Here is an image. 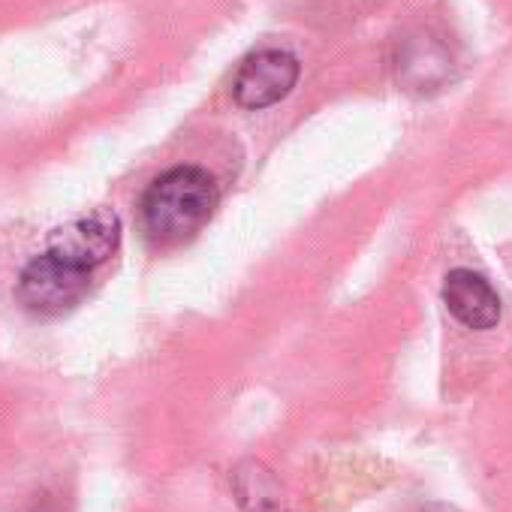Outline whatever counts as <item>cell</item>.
<instances>
[{
	"label": "cell",
	"mask_w": 512,
	"mask_h": 512,
	"mask_svg": "<svg viewBox=\"0 0 512 512\" xmlns=\"http://www.w3.org/2000/svg\"><path fill=\"white\" fill-rule=\"evenodd\" d=\"M91 287V275L43 253L31 260L19 278V302L40 317H61L73 311Z\"/></svg>",
	"instance_id": "7a4b0ae2"
},
{
	"label": "cell",
	"mask_w": 512,
	"mask_h": 512,
	"mask_svg": "<svg viewBox=\"0 0 512 512\" xmlns=\"http://www.w3.org/2000/svg\"><path fill=\"white\" fill-rule=\"evenodd\" d=\"M118 241H121L118 214L109 208H97L88 217H79V220L55 229L49 235L46 253H52V256H58V260L91 275L97 266H103L115 253Z\"/></svg>",
	"instance_id": "277c9868"
},
{
	"label": "cell",
	"mask_w": 512,
	"mask_h": 512,
	"mask_svg": "<svg viewBox=\"0 0 512 512\" xmlns=\"http://www.w3.org/2000/svg\"><path fill=\"white\" fill-rule=\"evenodd\" d=\"M302 64L296 55L284 49H263L250 55L232 82V97L241 109L260 112L275 103H281L299 82Z\"/></svg>",
	"instance_id": "3957f363"
},
{
	"label": "cell",
	"mask_w": 512,
	"mask_h": 512,
	"mask_svg": "<svg viewBox=\"0 0 512 512\" xmlns=\"http://www.w3.org/2000/svg\"><path fill=\"white\" fill-rule=\"evenodd\" d=\"M37 512H58V509H52V506H40Z\"/></svg>",
	"instance_id": "52a82bcc"
},
{
	"label": "cell",
	"mask_w": 512,
	"mask_h": 512,
	"mask_svg": "<svg viewBox=\"0 0 512 512\" xmlns=\"http://www.w3.org/2000/svg\"><path fill=\"white\" fill-rule=\"evenodd\" d=\"M443 302L449 308V314L473 329V332H485L494 329L500 320V296L497 290L476 272L470 269H452L446 275L443 284Z\"/></svg>",
	"instance_id": "8992f818"
},
{
	"label": "cell",
	"mask_w": 512,
	"mask_h": 512,
	"mask_svg": "<svg viewBox=\"0 0 512 512\" xmlns=\"http://www.w3.org/2000/svg\"><path fill=\"white\" fill-rule=\"evenodd\" d=\"M395 76L404 91L416 97H434L455 82V55L443 37L431 31H416L398 46Z\"/></svg>",
	"instance_id": "5b68a950"
},
{
	"label": "cell",
	"mask_w": 512,
	"mask_h": 512,
	"mask_svg": "<svg viewBox=\"0 0 512 512\" xmlns=\"http://www.w3.org/2000/svg\"><path fill=\"white\" fill-rule=\"evenodd\" d=\"M217 205L214 178L199 166H175L151 181L142 196V223L148 238L175 244L196 235Z\"/></svg>",
	"instance_id": "6da1fadb"
}]
</instances>
